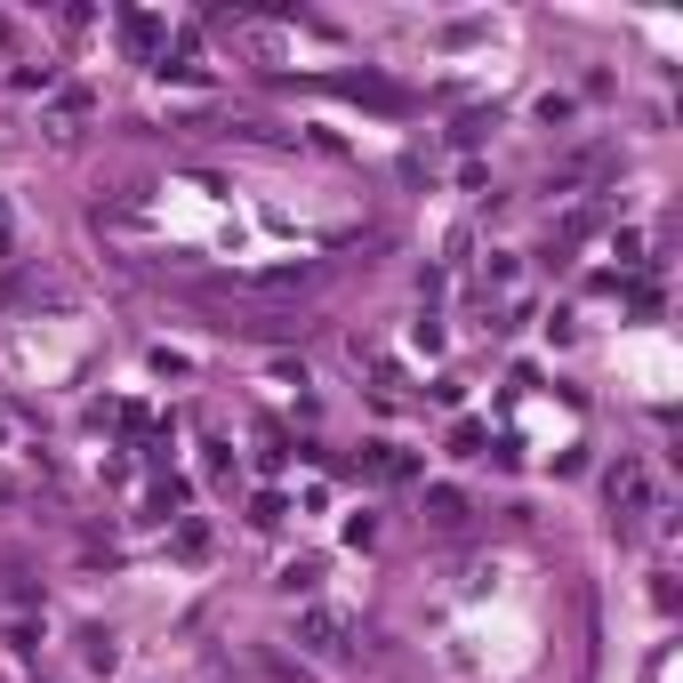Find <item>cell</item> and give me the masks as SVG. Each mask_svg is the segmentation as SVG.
Wrapping results in <instances>:
<instances>
[{"label": "cell", "mask_w": 683, "mask_h": 683, "mask_svg": "<svg viewBox=\"0 0 683 683\" xmlns=\"http://www.w3.org/2000/svg\"><path fill=\"white\" fill-rule=\"evenodd\" d=\"M603 499H611V515H620L627 531H643L652 515H667V506H660V483H652V466H643V459H620V466H611V474H603Z\"/></svg>", "instance_id": "6da1fadb"}, {"label": "cell", "mask_w": 683, "mask_h": 683, "mask_svg": "<svg viewBox=\"0 0 683 683\" xmlns=\"http://www.w3.org/2000/svg\"><path fill=\"white\" fill-rule=\"evenodd\" d=\"M346 635H354V611H330V603H314L298 620V643L305 652H346Z\"/></svg>", "instance_id": "7a4b0ae2"}, {"label": "cell", "mask_w": 683, "mask_h": 683, "mask_svg": "<svg viewBox=\"0 0 683 683\" xmlns=\"http://www.w3.org/2000/svg\"><path fill=\"white\" fill-rule=\"evenodd\" d=\"M354 474H362V483H410V474H419V459H410L402 442H362Z\"/></svg>", "instance_id": "3957f363"}, {"label": "cell", "mask_w": 683, "mask_h": 683, "mask_svg": "<svg viewBox=\"0 0 683 683\" xmlns=\"http://www.w3.org/2000/svg\"><path fill=\"white\" fill-rule=\"evenodd\" d=\"M322 89H338V97H370V106H386V113H402L410 97L394 89V81H379V73H330Z\"/></svg>", "instance_id": "277c9868"}, {"label": "cell", "mask_w": 683, "mask_h": 683, "mask_svg": "<svg viewBox=\"0 0 683 683\" xmlns=\"http://www.w3.org/2000/svg\"><path fill=\"white\" fill-rule=\"evenodd\" d=\"M466 515H474L466 491H451V483H434V491H426V523H434V531H459Z\"/></svg>", "instance_id": "5b68a950"}, {"label": "cell", "mask_w": 683, "mask_h": 683, "mask_svg": "<svg viewBox=\"0 0 683 683\" xmlns=\"http://www.w3.org/2000/svg\"><path fill=\"white\" fill-rule=\"evenodd\" d=\"M273 587H282V595H314V587H322V555L282 563V571H273Z\"/></svg>", "instance_id": "8992f818"}, {"label": "cell", "mask_w": 683, "mask_h": 683, "mask_svg": "<svg viewBox=\"0 0 683 683\" xmlns=\"http://www.w3.org/2000/svg\"><path fill=\"white\" fill-rule=\"evenodd\" d=\"M121 41H129V57H153V41H161V17H121Z\"/></svg>", "instance_id": "52a82bcc"}, {"label": "cell", "mask_w": 683, "mask_h": 683, "mask_svg": "<svg viewBox=\"0 0 683 683\" xmlns=\"http://www.w3.org/2000/svg\"><path fill=\"white\" fill-rule=\"evenodd\" d=\"M81 652H89V667H97V675H113V667H121V643H113L106 627H89V635H81Z\"/></svg>", "instance_id": "ba28073f"}, {"label": "cell", "mask_w": 683, "mask_h": 683, "mask_svg": "<svg viewBox=\"0 0 683 683\" xmlns=\"http://www.w3.org/2000/svg\"><path fill=\"white\" fill-rule=\"evenodd\" d=\"M169 546H178V563H201V555H210V531H201V523H178V539H169Z\"/></svg>", "instance_id": "9c48e42d"}, {"label": "cell", "mask_w": 683, "mask_h": 683, "mask_svg": "<svg viewBox=\"0 0 683 683\" xmlns=\"http://www.w3.org/2000/svg\"><path fill=\"white\" fill-rule=\"evenodd\" d=\"M346 546H379V515H370V506L346 515Z\"/></svg>", "instance_id": "30bf717a"}, {"label": "cell", "mask_w": 683, "mask_h": 683, "mask_svg": "<svg viewBox=\"0 0 683 683\" xmlns=\"http://www.w3.org/2000/svg\"><path fill=\"white\" fill-rule=\"evenodd\" d=\"M515 273H523V265H515V258H506V250H499V258L483 265V290H515Z\"/></svg>", "instance_id": "8fae6325"}, {"label": "cell", "mask_w": 683, "mask_h": 683, "mask_svg": "<svg viewBox=\"0 0 683 683\" xmlns=\"http://www.w3.org/2000/svg\"><path fill=\"white\" fill-rule=\"evenodd\" d=\"M250 523H258V531L282 523V491H258V499H250Z\"/></svg>", "instance_id": "7c38bea8"}, {"label": "cell", "mask_w": 683, "mask_h": 683, "mask_svg": "<svg viewBox=\"0 0 683 683\" xmlns=\"http://www.w3.org/2000/svg\"><path fill=\"white\" fill-rule=\"evenodd\" d=\"M17 89H57V64H17Z\"/></svg>", "instance_id": "4fadbf2b"}, {"label": "cell", "mask_w": 683, "mask_h": 683, "mask_svg": "<svg viewBox=\"0 0 683 683\" xmlns=\"http://www.w3.org/2000/svg\"><path fill=\"white\" fill-rule=\"evenodd\" d=\"M17 258V218H9V201H0V265Z\"/></svg>", "instance_id": "5bb4252c"}]
</instances>
